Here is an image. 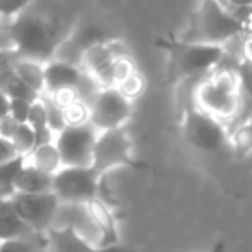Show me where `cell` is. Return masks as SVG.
<instances>
[{
  "mask_svg": "<svg viewBox=\"0 0 252 252\" xmlns=\"http://www.w3.org/2000/svg\"><path fill=\"white\" fill-rule=\"evenodd\" d=\"M45 2L47 0H38L7 23L12 49L18 57L43 64L52 59L57 47L73 30H64L61 18L54 9L47 7Z\"/></svg>",
  "mask_w": 252,
  "mask_h": 252,
  "instance_id": "obj_1",
  "label": "cell"
},
{
  "mask_svg": "<svg viewBox=\"0 0 252 252\" xmlns=\"http://www.w3.org/2000/svg\"><path fill=\"white\" fill-rule=\"evenodd\" d=\"M156 45L166 50V54H168L169 74H173L182 81L211 73L226 57L224 45L189 42L183 38L178 40L175 36L158 38Z\"/></svg>",
  "mask_w": 252,
  "mask_h": 252,
  "instance_id": "obj_2",
  "label": "cell"
},
{
  "mask_svg": "<svg viewBox=\"0 0 252 252\" xmlns=\"http://www.w3.org/2000/svg\"><path fill=\"white\" fill-rule=\"evenodd\" d=\"M247 30L249 23L228 11L226 4L218 0H200L190 33L183 40L224 45L230 40L244 35Z\"/></svg>",
  "mask_w": 252,
  "mask_h": 252,
  "instance_id": "obj_3",
  "label": "cell"
},
{
  "mask_svg": "<svg viewBox=\"0 0 252 252\" xmlns=\"http://www.w3.org/2000/svg\"><path fill=\"white\" fill-rule=\"evenodd\" d=\"M193 104L213 118L228 125L238 112L237 71H216L200 81L193 92Z\"/></svg>",
  "mask_w": 252,
  "mask_h": 252,
  "instance_id": "obj_4",
  "label": "cell"
},
{
  "mask_svg": "<svg viewBox=\"0 0 252 252\" xmlns=\"http://www.w3.org/2000/svg\"><path fill=\"white\" fill-rule=\"evenodd\" d=\"M52 192L64 204H87L95 197H100L109 206L114 204L105 190L104 178L90 166H63L52 178Z\"/></svg>",
  "mask_w": 252,
  "mask_h": 252,
  "instance_id": "obj_5",
  "label": "cell"
},
{
  "mask_svg": "<svg viewBox=\"0 0 252 252\" xmlns=\"http://www.w3.org/2000/svg\"><path fill=\"white\" fill-rule=\"evenodd\" d=\"M182 133L187 144L207 154H220L228 145V128L220 119L204 112L195 104L183 107Z\"/></svg>",
  "mask_w": 252,
  "mask_h": 252,
  "instance_id": "obj_6",
  "label": "cell"
},
{
  "mask_svg": "<svg viewBox=\"0 0 252 252\" xmlns=\"http://www.w3.org/2000/svg\"><path fill=\"white\" fill-rule=\"evenodd\" d=\"M90 168L100 178H105L112 169H147L149 166L133 158V144L125 128H116V130H104L98 133Z\"/></svg>",
  "mask_w": 252,
  "mask_h": 252,
  "instance_id": "obj_7",
  "label": "cell"
},
{
  "mask_svg": "<svg viewBox=\"0 0 252 252\" xmlns=\"http://www.w3.org/2000/svg\"><path fill=\"white\" fill-rule=\"evenodd\" d=\"M100 131L90 121L69 125L56 133L54 144L63 159V166H92V156Z\"/></svg>",
  "mask_w": 252,
  "mask_h": 252,
  "instance_id": "obj_8",
  "label": "cell"
},
{
  "mask_svg": "<svg viewBox=\"0 0 252 252\" xmlns=\"http://www.w3.org/2000/svg\"><path fill=\"white\" fill-rule=\"evenodd\" d=\"M88 105H90V123L98 131L125 128L133 111L131 100H128L116 87L100 88Z\"/></svg>",
  "mask_w": 252,
  "mask_h": 252,
  "instance_id": "obj_9",
  "label": "cell"
},
{
  "mask_svg": "<svg viewBox=\"0 0 252 252\" xmlns=\"http://www.w3.org/2000/svg\"><path fill=\"white\" fill-rule=\"evenodd\" d=\"M18 214L38 237H45L52 228L54 218L59 209V199L54 192L47 193H16L12 197Z\"/></svg>",
  "mask_w": 252,
  "mask_h": 252,
  "instance_id": "obj_10",
  "label": "cell"
},
{
  "mask_svg": "<svg viewBox=\"0 0 252 252\" xmlns=\"http://www.w3.org/2000/svg\"><path fill=\"white\" fill-rule=\"evenodd\" d=\"M56 228H71L80 237L88 240L90 244L102 247V233L98 230L97 223L92 218L87 204H59V209L54 218Z\"/></svg>",
  "mask_w": 252,
  "mask_h": 252,
  "instance_id": "obj_11",
  "label": "cell"
},
{
  "mask_svg": "<svg viewBox=\"0 0 252 252\" xmlns=\"http://www.w3.org/2000/svg\"><path fill=\"white\" fill-rule=\"evenodd\" d=\"M45 237L54 252H131L128 247H123L119 244L98 247V245H94L88 240H85L71 228L52 226L45 233Z\"/></svg>",
  "mask_w": 252,
  "mask_h": 252,
  "instance_id": "obj_12",
  "label": "cell"
},
{
  "mask_svg": "<svg viewBox=\"0 0 252 252\" xmlns=\"http://www.w3.org/2000/svg\"><path fill=\"white\" fill-rule=\"evenodd\" d=\"M87 71L80 66L64 63L59 59H50L43 64V78H45V90L43 94H54L63 88H80L83 83ZM42 94V95H43Z\"/></svg>",
  "mask_w": 252,
  "mask_h": 252,
  "instance_id": "obj_13",
  "label": "cell"
},
{
  "mask_svg": "<svg viewBox=\"0 0 252 252\" xmlns=\"http://www.w3.org/2000/svg\"><path fill=\"white\" fill-rule=\"evenodd\" d=\"M235 71L238 78V112L226 125L228 131L252 119V63L242 59Z\"/></svg>",
  "mask_w": 252,
  "mask_h": 252,
  "instance_id": "obj_14",
  "label": "cell"
},
{
  "mask_svg": "<svg viewBox=\"0 0 252 252\" xmlns=\"http://www.w3.org/2000/svg\"><path fill=\"white\" fill-rule=\"evenodd\" d=\"M38 235L23 221L18 214L12 199L0 202V240H16V238H35Z\"/></svg>",
  "mask_w": 252,
  "mask_h": 252,
  "instance_id": "obj_15",
  "label": "cell"
},
{
  "mask_svg": "<svg viewBox=\"0 0 252 252\" xmlns=\"http://www.w3.org/2000/svg\"><path fill=\"white\" fill-rule=\"evenodd\" d=\"M87 207L102 233V247L119 244L118 221H116L114 213H112V206L104 202L100 197H95V199L88 200Z\"/></svg>",
  "mask_w": 252,
  "mask_h": 252,
  "instance_id": "obj_16",
  "label": "cell"
},
{
  "mask_svg": "<svg viewBox=\"0 0 252 252\" xmlns=\"http://www.w3.org/2000/svg\"><path fill=\"white\" fill-rule=\"evenodd\" d=\"M67 38H69L81 52H85V50L92 49V47H95V45L107 43L109 40L116 38V36L102 25L87 21V23H80V25L73 26V30H71V33L67 35Z\"/></svg>",
  "mask_w": 252,
  "mask_h": 252,
  "instance_id": "obj_17",
  "label": "cell"
},
{
  "mask_svg": "<svg viewBox=\"0 0 252 252\" xmlns=\"http://www.w3.org/2000/svg\"><path fill=\"white\" fill-rule=\"evenodd\" d=\"M52 178L54 176L36 169L35 166L28 164L23 168L16 180V193H47L52 192Z\"/></svg>",
  "mask_w": 252,
  "mask_h": 252,
  "instance_id": "obj_18",
  "label": "cell"
},
{
  "mask_svg": "<svg viewBox=\"0 0 252 252\" xmlns=\"http://www.w3.org/2000/svg\"><path fill=\"white\" fill-rule=\"evenodd\" d=\"M26 161H28V164L35 166L36 169H40V171L47 173L50 176H54L63 168V159H61V154L54 142L35 147L32 151V154L26 156Z\"/></svg>",
  "mask_w": 252,
  "mask_h": 252,
  "instance_id": "obj_19",
  "label": "cell"
},
{
  "mask_svg": "<svg viewBox=\"0 0 252 252\" xmlns=\"http://www.w3.org/2000/svg\"><path fill=\"white\" fill-rule=\"evenodd\" d=\"M12 73L26 83L30 88L36 92V94L42 95L45 90V78H43V63L38 61H32V59H18L12 64Z\"/></svg>",
  "mask_w": 252,
  "mask_h": 252,
  "instance_id": "obj_20",
  "label": "cell"
},
{
  "mask_svg": "<svg viewBox=\"0 0 252 252\" xmlns=\"http://www.w3.org/2000/svg\"><path fill=\"white\" fill-rule=\"evenodd\" d=\"M26 166V156H16L0 164V192L7 199L16 195V180Z\"/></svg>",
  "mask_w": 252,
  "mask_h": 252,
  "instance_id": "obj_21",
  "label": "cell"
},
{
  "mask_svg": "<svg viewBox=\"0 0 252 252\" xmlns=\"http://www.w3.org/2000/svg\"><path fill=\"white\" fill-rule=\"evenodd\" d=\"M228 145L230 151L238 158L252 154V121L244 123L228 131Z\"/></svg>",
  "mask_w": 252,
  "mask_h": 252,
  "instance_id": "obj_22",
  "label": "cell"
},
{
  "mask_svg": "<svg viewBox=\"0 0 252 252\" xmlns=\"http://www.w3.org/2000/svg\"><path fill=\"white\" fill-rule=\"evenodd\" d=\"M11 142L19 156H28V154H32V151L36 147L35 131H33V128L28 123H21V125L18 126L16 133L12 135Z\"/></svg>",
  "mask_w": 252,
  "mask_h": 252,
  "instance_id": "obj_23",
  "label": "cell"
},
{
  "mask_svg": "<svg viewBox=\"0 0 252 252\" xmlns=\"http://www.w3.org/2000/svg\"><path fill=\"white\" fill-rule=\"evenodd\" d=\"M116 88H118V90L121 92L128 100L133 102L135 98H138L145 92V88H147V81H145L144 74L137 69V71H133L128 78H125V80H123Z\"/></svg>",
  "mask_w": 252,
  "mask_h": 252,
  "instance_id": "obj_24",
  "label": "cell"
},
{
  "mask_svg": "<svg viewBox=\"0 0 252 252\" xmlns=\"http://www.w3.org/2000/svg\"><path fill=\"white\" fill-rule=\"evenodd\" d=\"M64 114V121H66V126L69 125H83V123L90 121V105L85 100L78 98V100L71 102L69 105L63 109Z\"/></svg>",
  "mask_w": 252,
  "mask_h": 252,
  "instance_id": "obj_25",
  "label": "cell"
},
{
  "mask_svg": "<svg viewBox=\"0 0 252 252\" xmlns=\"http://www.w3.org/2000/svg\"><path fill=\"white\" fill-rule=\"evenodd\" d=\"M40 100L43 102V107H45V114H47V123H49V128L54 131V135L59 133L63 128H66V121H64V114L63 109L49 97V95H42Z\"/></svg>",
  "mask_w": 252,
  "mask_h": 252,
  "instance_id": "obj_26",
  "label": "cell"
},
{
  "mask_svg": "<svg viewBox=\"0 0 252 252\" xmlns=\"http://www.w3.org/2000/svg\"><path fill=\"white\" fill-rule=\"evenodd\" d=\"M38 0H0V19L9 23Z\"/></svg>",
  "mask_w": 252,
  "mask_h": 252,
  "instance_id": "obj_27",
  "label": "cell"
},
{
  "mask_svg": "<svg viewBox=\"0 0 252 252\" xmlns=\"http://www.w3.org/2000/svg\"><path fill=\"white\" fill-rule=\"evenodd\" d=\"M133 71H137V64L131 59V56L126 57H118L114 59V64H112V74H114V87H118L125 78L130 76Z\"/></svg>",
  "mask_w": 252,
  "mask_h": 252,
  "instance_id": "obj_28",
  "label": "cell"
},
{
  "mask_svg": "<svg viewBox=\"0 0 252 252\" xmlns=\"http://www.w3.org/2000/svg\"><path fill=\"white\" fill-rule=\"evenodd\" d=\"M36 238H16V240H5L0 244V252H35Z\"/></svg>",
  "mask_w": 252,
  "mask_h": 252,
  "instance_id": "obj_29",
  "label": "cell"
},
{
  "mask_svg": "<svg viewBox=\"0 0 252 252\" xmlns=\"http://www.w3.org/2000/svg\"><path fill=\"white\" fill-rule=\"evenodd\" d=\"M32 105H33V102L25 100V98H11V107H9V114H11L12 118H14L18 123H28L30 111H32Z\"/></svg>",
  "mask_w": 252,
  "mask_h": 252,
  "instance_id": "obj_30",
  "label": "cell"
},
{
  "mask_svg": "<svg viewBox=\"0 0 252 252\" xmlns=\"http://www.w3.org/2000/svg\"><path fill=\"white\" fill-rule=\"evenodd\" d=\"M19 125H21V123L16 121L11 114L5 116V118H2L0 119V137L5 138V140H11L12 135L16 133V130H18Z\"/></svg>",
  "mask_w": 252,
  "mask_h": 252,
  "instance_id": "obj_31",
  "label": "cell"
},
{
  "mask_svg": "<svg viewBox=\"0 0 252 252\" xmlns=\"http://www.w3.org/2000/svg\"><path fill=\"white\" fill-rule=\"evenodd\" d=\"M16 156H19V154L16 152L12 142L5 140V138L0 137V164H2V162H5V161H9V159L16 158Z\"/></svg>",
  "mask_w": 252,
  "mask_h": 252,
  "instance_id": "obj_32",
  "label": "cell"
},
{
  "mask_svg": "<svg viewBox=\"0 0 252 252\" xmlns=\"http://www.w3.org/2000/svg\"><path fill=\"white\" fill-rule=\"evenodd\" d=\"M4 50H14V49H12L11 36H9L7 32V23L0 19V52H4Z\"/></svg>",
  "mask_w": 252,
  "mask_h": 252,
  "instance_id": "obj_33",
  "label": "cell"
},
{
  "mask_svg": "<svg viewBox=\"0 0 252 252\" xmlns=\"http://www.w3.org/2000/svg\"><path fill=\"white\" fill-rule=\"evenodd\" d=\"M9 107H11V98H9L7 94L0 88V119L9 116Z\"/></svg>",
  "mask_w": 252,
  "mask_h": 252,
  "instance_id": "obj_34",
  "label": "cell"
},
{
  "mask_svg": "<svg viewBox=\"0 0 252 252\" xmlns=\"http://www.w3.org/2000/svg\"><path fill=\"white\" fill-rule=\"evenodd\" d=\"M223 4H228L235 9H251L252 0H223Z\"/></svg>",
  "mask_w": 252,
  "mask_h": 252,
  "instance_id": "obj_35",
  "label": "cell"
},
{
  "mask_svg": "<svg viewBox=\"0 0 252 252\" xmlns=\"http://www.w3.org/2000/svg\"><path fill=\"white\" fill-rule=\"evenodd\" d=\"M244 59L249 61V63H252V35L249 36L244 43Z\"/></svg>",
  "mask_w": 252,
  "mask_h": 252,
  "instance_id": "obj_36",
  "label": "cell"
},
{
  "mask_svg": "<svg viewBox=\"0 0 252 252\" xmlns=\"http://www.w3.org/2000/svg\"><path fill=\"white\" fill-rule=\"evenodd\" d=\"M226 251V245H224V242H216V244L213 245V247L209 249V251L206 252H224Z\"/></svg>",
  "mask_w": 252,
  "mask_h": 252,
  "instance_id": "obj_37",
  "label": "cell"
},
{
  "mask_svg": "<svg viewBox=\"0 0 252 252\" xmlns=\"http://www.w3.org/2000/svg\"><path fill=\"white\" fill-rule=\"evenodd\" d=\"M218 2H223V0H218Z\"/></svg>",
  "mask_w": 252,
  "mask_h": 252,
  "instance_id": "obj_38",
  "label": "cell"
},
{
  "mask_svg": "<svg viewBox=\"0 0 252 252\" xmlns=\"http://www.w3.org/2000/svg\"><path fill=\"white\" fill-rule=\"evenodd\" d=\"M0 244H2V240H0Z\"/></svg>",
  "mask_w": 252,
  "mask_h": 252,
  "instance_id": "obj_39",
  "label": "cell"
}]
</instances>
